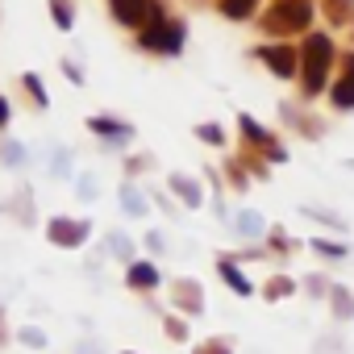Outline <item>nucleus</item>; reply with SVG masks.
I'll return each mask as SVG.
<instances>
[{
    "mask_svg": "<svg viewBox=\"0 0 354 354\" xmlns=\"http://www.w3.org/2000/svg\"><path fill=\"white\" fill-rule=\"evenodd\" d=\"M238 234L242 238H259L263 234V217L259 213H238Z\"/></svg>",
    "mask_w": 354,
    "mask_h": 354,
    "instance_id": "obj_16",
    "label": "nucleus"
},
{
    "mask_svg": "<svg viewBox=\"0 0 354 354\" xmlns=\"http://www.w3.org/2000/svg\"><path fill=\"white\" fill-rule=\"evenodd\" d=\"M308 246L317 250V259H321V263H342V259L350 254V250H346V242H333V238H313Z\"/></svg>",
    "mask_w": 354,
    "mask_h": 354,
    "instance_id": "obj_9",
    "label": "nucleus"
},
{
    "mask_svg": "<svg viewBox=\"0 0 354 354\" xmlns=\"http://www.w3.org/2000/svg\"><path fill=\"white\" fill-rule=\"evenodd\" d=\"M196 133H201V138H205V142H213V146H217V142H221V129H217V125H201V129H196Z\"/></svg>",
    "mask_w": 354,
    "mask_h": 354,
    "instance_id": "obj_22",
    "label": "nucleus"
},
{
    "mask_svg": "<svg viewBox=\"0 0 354 354\" xmlns=\"http://www.w3.org/2000/svg\"><path fill=\"white\" fill-rule=\"evenodd\" d=\"M142 42L154 46V50H180V30L175 26H150V34Z\"/></svg>",
    "mask_w": 354,
    "mask_h": 354,
    "instance_id": "obj_7",
    "label": "nucleus"
},
{
    "mask_svg": "<svg viewBox=\"0 0 354 354\" xmlns=\"http://www.w3.org/2000/svg\"><path fill=\"white\" fill-rule=\"evenodd\" d=\"M5 117H9V109H5V100H0V121H5Z\"/></svg>",
    "mask_w": 354,
    "mask_h": 354,
    "instance_id": "obj_24",
    "label": "nucleus"
},
{
    "mask_svg": "<svg viewBox=\"0 0 354 354\" xmlns=\"http://www.w3.org/2000/svg\"><path fill=\"white\" fill-rule=\"evenodd\" d=\"M217 275L230 283V292H234V296H254V283L242 275V267H238L234 259H221V263H217Z\"/></svg>",
    "mask_w": 354,
    "mask_h": 354,
    "instance_id": "obj_4",
    "label": "nucleus"
},
{
    "mask_svg": "<svg viewBox=\"0 0 354 354\" xmlns=\"http://www.w3.org/2000/svg\"><path fill=\"white\" fill-rule=\"evenodd\" d=\"M171 188H175V192H180V196H184V201H188L192 209L201 205V188H196L192 180H184V175H171Z\"/></svg>",
    "mask_w": 354,
    "mask_h": 354,
    "instance_id": "obj_15",
    "label": "nucleus"
},
{
    "mask_svg": "<svg viewBox=\"0 0 354 354\" xmlns=\"http://www.w3.org/2000/svg\"><path fill=\"white\" fill-rule=\"evenodd\" d=\"M317 354H346V342H342L337 333H325V337L317 342Z\"/></svg>",
    "mask_w": 354,
    "mask_h": 354,
    "instance_id": "obj_19",
    "label": "nucleus"
},
{
    "mask_svg": "<svg viewBox=\"0 0 354 354\" xmlns=\"http://www.w3.org/2000/svg\"><path fill=\"white\" fill-rule=\"evenodd\" d=\"M125 283L133 292H150V288H158V267L154 263H133L129 275H125Z\"/></svg>",
    "mask_w": 354,
    "mask_h": 354,
    "instance_id": "obj_6",
    "label": "nucleus"
},
{
    "mask_svg": "<svg viewBox=\"0 0 354 354\" xmlns=\"http://www.w3.org/2000/svg\"><path fill=\"white\" fill-rule=\"evenodd\" d=\"M192 354H234V342H230V337H209V342H201Z\"/></svg>",
    "mask_w": 354,
    "mask_h": 354,
    "instance_id": "obj_17",
    "label": "nucleus"
},
{
    "mask_svg": "<svg viewBox=\"0 0 354 354\" xmlns=\"http://www.w3.org/2000/svg\"><path fill=\"white\" fill-rule=\"evenodd\" d=\"M171 300H175V308H180V313H188V317H201V313H205L201 283H192V279H180V283H175Z\"/></svg>",
    "mask_w": 354,
    "mask_h": 354,
    "instance_id": "obj_2",
    "label": "nucleus"
},
{
    "mask_svg": "<svg viewBox=\"0 0 354 354\" xmlns=\"http://www.w3.org/2000/svg\"><path fill=\"white\" fill-rule=\"evenodd\" d=\"M333 104H337V109H354V63H350L346 75L333 84Z\"/></svg>",
    "mask_w": 354,
    "mask_h": 354,
    "instance_id": "obj_10",
    "label": "nucleus"
},
{
    "mask_svg": "<svg viewBox=\"0 0 354 354\" xmlns=\"http://www.w3.org/2000/svg\"><path fill=\"white\" fill-rule=\"evenodd\" d=\"M304 217H317L325 230H337V234H346V230H350V225H346V217H342V213H333V209H313V205H308V209H304Z\"/></svg>",
    "mask_w": 354,
    "mask_h": 354,
    "instance_id": "obj_12",
    "label": "nucleus"
},
{
    "mask_svg": "<svg viewBox=\"0 0 354 354\" xmlns=\"http://www.w3.org/2000/svg\"><path fill=\"white\" fill-rule=\"evenodd\" d=\"M113 9H117V17H121V21L138 26V21H142V13H146V0H113Z\"/></svg>",
    "mask_w": 354,
    "mask_h": 354,
    "instance_id": "obj_13",
    "label": "nucleus"
},
{
    "mask_svg": "<svg viewBox=\"0 0 354 354\" xmlns=\"http://www.w3.org/2000/svg\"><path fill=\"white\" fill-rule=\"evenodd\" d=\"M50 238H55V242H67V246H75V242L84 238V225H71V221H55V225H50Z\"/></svg>",
    "mask_w": 354,
    "mask_h": 354,
    "instance_id": "obj_14",
    "label": "nucleus"
},
{
    "mask_svg": "<svg viewBox=\"0 0 354 354\" xmlns=\"http://www.w3.org/2000/svg\"><path fill=\"white\" fill-rule=\"evenodd\" d=\"M333 283H337V279H329V275H304V283H300V288H304V296H308V300H329Z\"/></svg>",
    "mask_w": 354,
    "mask_h": 354,
    "instance_id": "obj_11",
    "label": "nucleus"
},
{
    "mask_svg": "<svg viewBox=\"0 0 354 354\" xmlns=\"http://www.w3.org/2000/svg\"><path fill=\"white\" fill-rule=\"evenodd\" d=\"M92 129H100V133H109V138H129V129H125V125H113V121H104V117H96V121H92Z\"/></svg>",
    "mask_w": 354,
    "mask_h": 354,
    "instance_id": "obj_20",
    "label": "nucleus"
},
{
    "mask_svg": "<svg viewBox=\"0 0 354 354\" xmlns=\"http://www.w3.org/2000/svg\"><path fill=\"white\" fill-rule=\"evenodd\" d=\"M329 313H333V321L337 325H350L354 321V288H346V283H333V292H329Z\"/></svg>",
    "mask_w": 354,
    "mask_h": 354,
    "instance_id": "obj_3",
    "label": "nucleus"
},
{
    "mask_svg": "<svg viewBox=\"0 0 354 354\" xmlns=\"http://www.w3.org/2000/svg\"><path fill=\"white\" fill-rule=\"evenodd\" d=\"M329 59H333V46H329V38L313 34V38L304 42V92H308V96H317V92L325 88Z\"/></svg>",
    "mask_w": 354,
    "mask_h": 354,
    "instance_id": "obj_1",
    "label": "nucleus"
},
{
    "mask_svg": "<svg viewBox=\"0 0 354 354\" xmlns=\"http://www.w3.org/2000/svg\"><path fill=\"white\" fill-rule=\"evenodd\" d=\"M21 342L26 346H46V333L42 329H21Z\"/></svg>",
    "mask_w": 354,
    "mask_h": 354,
    "instance_id": "obj_21",
    "label": "nucleus"
},
{
    "mask_svg": "<svg viewBox=\"0 0 354 354\" xmlns=\"http://www.w3.org/2000/svg\"><path fill=\"white\" fill-rule=\"evenodd\" d=\"M263 59L271 63V71H275V75H292V71H296V55H292V50H283V46H267V50H263Z\"/></svg>",
    "mask_w": 354,
    "mask_h": 354,
    "instance_id": "obj_8",
    "label": "nucleus"
},
{
    "mask_svg": "<svg viewBox=\"0 0 354 354\" xmlns=\"http://www.w3.org/2000/svg\"><path fill=\"white\" fill-rule=\"evenodd\" d=\"M250 9V0H225V13H234V17H242Z\"/></svg>",
    "mask_w": 354,
    "mask_h": 354,
    "instance_id": "obj_23",
    "label": "nucleus"
},
{
    "mask_svg": "<svg viewBox=\"0 0 354 354\" xmlns=\"http://www.w3.org/2000/svg\"><path fill=\"white\" fill-rule=\"evenodd\" d=\"M300 292V283L292 279V275H271L267 283H263V300L267 304H279V300H292Z\"/></svg>",
    "mask_w": 354,
    "mask_h": 354,
    "instance_id": "obj_5",
    "label": "nucleus"
},
{
    "mask_svg": "<svg viewBox=\"0 0 354 354\" xmlns=\"http://www.w3.org/2000/svg\"><path fill=\"white\" fill-rule=\"evenodd\" d=\"M162 333H167L171 342H188V321H180V317H167Z\"/></svg>",
    "mask_w": 354,
    "mask_h": 354,
    "instance_id": "obj_18",
    "label": "nucleus"
}]
</instances>
